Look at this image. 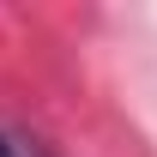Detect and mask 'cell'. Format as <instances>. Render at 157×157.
<instances>
[{"label":"cell","mask_w":157,"mask_h":157,"mask_svg":"<svg viewBox=\"0 0 157 157\" xmlns=\"http://www.w3.org/2000/svg\"><path fill=\"white\" fill-rule=\"evenodd\" d=\"M0 157H18V151H12V139H6V133H0Z\"/></svg>","instance_id":"cell-1"}]
</instances>
